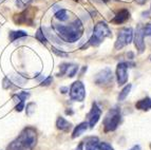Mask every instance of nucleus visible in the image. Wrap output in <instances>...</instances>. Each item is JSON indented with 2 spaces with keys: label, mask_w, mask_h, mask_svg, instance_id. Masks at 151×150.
<instances>
[{
  "label": "nucleus",
  "mask_w": 151,
  "mask_h": 150,
  "mask_svg": "<svg viewBox=\"0 0 151 150\" xmlns=\"http://www.w3.org/2000/svg\"><path fill=\"white\" fill-rule=\"evenodd\" d=\"M144 32H143V27L141 25H137V28L135 30V34H134V45H135L136 49L139 50V53H143L145 51V43H144Z\"/></svg>",
  "instance_id": "10"
},
{
  "label": "nucleus",
  "mask_w": 151,
  "mask_h": 150,
  "mask_svg": "<svg viewBox=\"0 0 151 150\" xmlns=\"http://www.w3.org/2000/svg\"><path fill=\"white\" fill-rule=\"evenodd\" d=\"M29 96H30V93L27 92V91H22V92L14 95V96H13V98H14V100H17L18 103H24V100H27Z\"/></svg>",
  "instance_id": "20"
},
{
  "label": "nucleus",
  "mask_w": 151,
  "mask_h": 150,
  "mask_svg": "<svg viewBox=\"0 0 151 150\" xmlns=\"http://www.w3.org/2000/svg\"><path fill=\"white\" fill-rule=\"evenodd\" d=\"M122 120L121 110L119 108H112L107 112L104 118V129L105 132H111L117 129Z\"/></svg>",
  "instance_id": "4"
},
{
  "label": "nucleus",
  "mask_w": 151,
  "mask_h": 150,
  "mask_svg": "<svg viewBox=\"0 0 151 150\" xmlns=\"http://www.w3.org/2000/svg\"><path fill=\"white\" fill-rule=\"evenodd\" d=\"M53 28L57 33V35L63 41H67V43H75V41H77L83 36V25L81 19H75L69 25L54 23Z\"/></svg>",
  "instance_id": "1"
},
{
  "label": "nucleus",
  "mask_w": 151,
  "mask_h": 150,
  "mask_svg": "<svg viewBox=\"0 0 151 150\" xmlns=\"http://www.w3.org/2000/svg\"><path fill=\"white\" fill-rule=\"evenodd\" d=\"M112 80H113V74L110 68H105L101 72H98L94 78V81L98 86H108L112 83Z\"/></svg>",
  "instance_id": "7"
},
{
  "label": "nucleus",
  "mask_w": 151,
  "mask_h": 150,
  "mask_svg": "<svg viewBox=\"0 0 151 150\" xmlns=\"http://www.w3.org/2000/svg\"><path fill=\"white\" fill-rule=\"evenodd\" d=\"M129 63H119L116 68V78H117V83L119 86H123L127 83L128 80V73H127V68Z\"/></svg>",
  "instance_id": "9"
},
{
  "label": "nucleus",
  "mask_w": 151,
  "mask_h": 150,
  "mask_svg": "<svg viewBox=\"0 0 151 150\" xmlns=\"http://www.w3.org/2000/svg\"><path fill=\"white\" fill-rule=\"evenodd\" d=\"M32 108H35V104L30 103L28 106H27V114H28V115H31L33 111L35 110V109H32Z\"/></svg>",
  "instance_id": "28"
},
{
  "label": "nucleus",
  "mask_w": 151,
  "mask_h": 150,
  "mask_svg": "<svg viewBox=\"0 0 151 150\" xmlns=\"http://www.w3.org/2000/svg\"><path fill=\"white\" fill-rule=\"evenodd\" d=\"M37 143V133L33 127L24 128L15 141L8 146L6 150H33Z\"/></svg>",
  "instance_id": "2"
},
{
  "label": "nucleus",
  "mask_w": 151,
  "mask_h": 150,
  "mask_svg": "<svg viewBox=\"0 0 151 150\" xmlns=\"http://www.w3.org/2000/svg\"><path fill=\"white\" fill-rule=\"evenodd\" d=\"M25 36H28V34H27L24 31H12V32H10L9 37H10L11 41H15L18 38L25 37Z\"/></svg>",
  "instance_id": "18"
},
{
  "label": "nucleus",
  "mask_w": 151,
  "mask_h": 150,
  "mask_svg": "<svg viewBox=\"0 0 151 150\" xmlns=\"http://www.w3.org/2000/svg\"><path fill=\"white\" fill-rule=\"evenodd\" d=\"M135 108L139 110L143 111H148L151 109V98L150 97H145L143 100H139L137 103L135 104Z\"/></svg>",
  "instance_id": "15"
},
{
  "label": "nucleus",
  "mask_w": 151,
  "mask_h": 150,
  "mask_svg": "<svg viewBox=\"0 0 151 150\" xmlns=\"http://www.w3.org/2000/svg\"><path fill=\"white\" fill-rule=\"evenodd\" d=\"M98 138L89 136L83 141V144L86 145V150H98Z\"/></svg>",
  "instance_id": "13"
},
{
  "label": "nucleus",
  "mask_w": 151,
  "mask_h": 150,
  "mask_svg": "<svg viewBox=\"0 0 151 150\" xmlns=\"http://www.w3.org/2000/svg\"><path fill=\"white\" fill-rule=\"evenodd\" d=\"M101 108L98 107L96 103H93V105H92V109H91V111L88 113V118H89L88 125H89V127L93 128L94 126L96 125V123L98 122V120H99V118H101Z\"/></svg>",
  "instance_id": "11"
},
{
  "label": "nucleus",
  "mask_w": 151,
  "mask_h": 150,
  "mask_svg": "<svg viewBox=\"0 0 151 150\" xmlns=\"http://www.w3.org/2000/svg\"><path fill=\"white\" fill-rule=\"evenodd\" d=\"M98 150H114V149L109 143L99 142L98 143Z\"/></svg>",
  "instance_id": "24"
},
{
  "label": "nucleus",
  "mask_w": 151,
  "mask_h": 150,
  "mask_svg": "<svg viewBox=\"0 0 151 150\" xmlns=\"http://www.w3.org/2000/svg\"><path fill=\"white\" fill-rule=\"evenodd\" d=\"M52 51H53L54 53H55L57 56H60V57H69V53H65L63 52V51H59L58 49H56L55 47H52Z\"/></svg>",
  "instance_id": "26"
},
{
  "label": "nucleus",
  "mask_w": 151,
  "mask_h": 150,
  "mask_svg": "<svg viewBox=\"0 0 151 150\" xmlns=\"http://www.w3.org/2000/svg\"><path fill=\"white\" fill-rule=\"evenodd\" d=\"M75 150H83V142L79 143V145H78V147Z\"/></svg>",
  "instance_id": "31"
},
{
  "label": "nucleus",
  "mask_w": 151,
  "mask_h": 150,
  "mask_svg": "<svg viewBox=\"0 0 151 150\" xmlns=\"http://www.w3.org/2000/svg\"><path fill=\"white\" fill-rule=\"evenodd\" d=\"M88 126H89L88 123H86V122L81 123L79 125L76 126L73 133H72V138H78V136H81V135L88 129Z\"/></svg>",
  "instance_id": "16"
},
{
  "label": "nucleus",
  "mask_w": 151,
  "mask_h": 150,
  "mask_svg": "<svg viewBox=\"0 0 151 150\" xmlns=\"http://www.w3.org/2000/svg\"><path fill=\"white\" fill-rule=\"evenodd\" d=\"M35 37L38 41H40V43H43V45H45V43H48V39H47V37H45V34L42 33V29L41 28H39L37 30V32H36V34H35Z\"/></svg>",
  "instance_id": "22"
},
{
  "label": "nucleus",
  "mask_w": 151,
  "mask_h": 150,
  "mask_svg": "<svg viewBox=\"0 0 151 150\" xmlns=\"http://www.w3.org/2000/svg\"><path fill=\"white\" fill-rule=\"evenodd\" d=\"M68 67H69V63H61V65L59 66V73H58V76H63V75H65V72H67Z\"/></svg>",
  "instance_id": "25"
},
{
  "label": "nucleus",
  "mask_w": 151,
  "mask_h": 150,
  "mask_svg": "<svg viewBox=\"0 0 151 150\" xmlns=\"http://www.w3.org/2000/svg\"><path fill=\"white\" fill-rule=\"evenodd\" d=\"M130 18V12L126 9H123L119 12H117L114 18L111 20V22L114 23V25H122V23L126 22L127 20Z\"/></svg>",
  "instance_id": "12"
},
{
  "label": "nucleus",
  "mask_w": 151,
  "mask_h": 150,
  "mask_svg": "<svg viewBox=\"0 0 151 150\" xmlns=\"http://www.w3.org/2000/svg\"><path fill=\"white\" fill-rule=\"evenodd\" d=\"M23 108H24V103H18L17 106H16V110L20 112V111L22 110Z\"/></svg>",
  "instance_id": "30"
},
{
  "label": "nucleus",
  "mask_w": 151,
  "mask_h": 150,
  "mask_svg": "<svg viewBox=\"0 0 151 150\" xmlns=\"http://www.w3.org/2000/svg\"><path fill=\"white\" fill-rule=\"evenodd\" d=\"M144 36H151V23H147L143 28Z\"/></svg>",
  "instance_id": "27"
},
{
  "label": "nucleus",
  "mask_w": 151,
  "mask_h": 150,
  "mask_svg": "<svg viewBox=\"0 0 151 150\" xmlns=\"http://www.w3.org/2000/svg\"><path fill=\"white\" fill-rule=\"evenodd\" d=\"M70 97L75 102H83L86 97V89L81 80L74 81L70 88Z\"/></svg>",
  "instance_id": "6"
},
{
  "label": "nucleus",
  "mask_w": 151,
  "mask_h": 150,
  "mask_svg": "<svg viewBox=\"0 0 151 150\" xmlns=\"http://www.w3.org/2000/svg\"><path fill=\"white\" fill-rule=\"evenodd\" d=\"M22 1H23V2L25 3V2H28V1H30V0H22Z\"/></svg>",
  "instance_id": "35"
},
{
  "label": "nucleus",
  "mask_w": 151,
  "mask_h": 150,
  "mask_svg": "<svg viewBox=\"0 0 151 150\" xmlns=\"http://www.w3.org/2000/svg\"><path fill=\"white\" fill-rule=\"evenodd\" d=\"M55 17L56 19H58L59 21H67L69 19L68 12L65 9H59L58 11H56L55 13Z\"/></svg>",
  "instance_id": "17"
},
{
  "label": "nucleus",
  "mask_w": 151,
  "mask_h": 150,
  "mask_svg": "<svg viewBox=\"0 0 151 150\" xmlns=\"http://www.w3.org/2000/svg\"><path fill=\"white\" fill-rule=\"evenodd\" d=\"M150 147H151V144H150Z\"/></svg>",
  "instance_id": "36"
},
{
  "label": "nucleus",
  "mask_w": 151,
  "mask_h": 150,
  "mask_svg": "<svg viewBox=\"0 0 151 150\" xmlns=\"http://www.w3.org/2000/svg\"><path fill=\"white\" fill-rule=\"evenodd\" d=\"M111 36H112V33H111V30L109 29L108 25L104 21H101L94 27L93 34L89 39V45L97 47L103 43V40L105 38L111 37Z\"/></svg>",
  "instance_id": "3"
},
{
  "label": "nucleus",
  "mask_w": 151,
  "mask_h": 150,
  "mask_svg": "<svg viewBox=\"0 0 151 150\" xmlns=\"http://www.w3.org/2000/svg\"><path fill=\"white\" fill-rule=\"evenodd\" d=\"M11 78H12V80L16 84V85H19V86L24 85V83L27 81V79L19 74H12L11 75Z\"/></svg>",
  "instance_id": "21"
},
{
  "label": "nucleus",
  "mask_w": 151,
  "mask_h": 150,
  "mask_svg": "<svg viewBox=\"0 0 151 150\" xmlns=\"http://www.w3.org/2000/svg\"><path fill=\"white\" fill-rule=\"evenodd\" d=\"M133 39V29L132 28H123L119 32L117 39L115 41L114 48L115 50H121L125 45H129Z\"/></svg>",
  "instance_id": "5"
},
{
  "label": "nucleus",
  "mask_w": 151,
  "mask_h": 150,
  "mask_svg": "<svg viewBox=\"0 0 151 150\" xmlns=\"http://www.w3.org/2000/svg\"><path fill=\"white\" fill-rule=\"evenodd\" d=\"M56 127H57V129H59V130L68 132V131L71 130V128H72V124L60 116V118H58L57 120H56Z\"/></svg>",
  "instance_id": "14"
},
{
  "label": "nucleus",
  "mask_w": 151,
  "mask_h": 150,
  "mask_svg": "<svg viewBox=\"0 0 151 150\" xmlns=\"http://www.w3.org/2000/svg\"><path fill=\"white\" fill-rule=\"evenodd\" d=\"M35 15L34 9H28L24 12L18 14L14 17V21L18 25H33V17Z\"/></svg>",
  "instance_id": "8"
},
{
  "label": "nucleus",
  "mask_w": 151,
  "mask_h": 150,
  "mask_svg": "<svg viewBox=\"0 0 151 150\" xmlns=\"http://www.w3.org/2000/svg\"><path fill=\"white\" fill-rule=\"evenodd\" d=\"M135 1H136V3H139V4H144L147 0H135Z\"/></svg>",
  "instance_id": "33"
},
{
  "label": "nucleus",
  "mask_w": 151,
  "mask_h": 150,
  "mask_svg": "<svg viewBox=\"0 0 151 150\" xmlns=\"http://www.w3.org/2000/svg\"><path fill=\"white\" fill-rule=\"evenodd\" d=\"M60 91H61V93H67L68 88H60Z\"/></svg>",
  "instance_id": "34"
},
{
  "label": "nucleus",
  "mask_w": 151,
  "mask_h": 150,
  "mask_svg": "<svg viewBox=\"0 0 151 150\" xmlns=\"http://www.w3.org/2000/svg\"><path fill=\"white\" fill-rule=\"evenodd\" d=\"M52 81H53V78L51 77V76H49L48 78H45V80H42L41 86H49L50 84H52Z\"/></svg>",
  "instance_id": "29"
},
{
  "label": "nucleus",
  "mask_w": 151,
  "mask_h": 150,
  "mask_svg": "<svg viewBox=\"0 0 151 150\" xmlns=\"http://www.w3.org/2000/svg\"><path fill=\"white\" fill-rule=\"evenodd\" d=\"M150 60H151V57H150Z\"/></svg>",
  "instance_id": "37"
},
{
  "label": "nucleus",
  "mask_w": 151,
  "mask_h": 150,
  "mask_svg": "<svg viewBox=\"0 0 151 150\" xmlns=\"http://www.w3.org/2000/svg\"><path fill=\"white\" fill-rule=\"evenodd\" d=\"M131 88H132V86H131V84H129V85H127L126 87L124 88L123 90L119 92V102H123V100L128 96V94L130 93Z\"/></svg>",
  "instance_id": "19"
},
{
  "label": "nucleus",
  "mask_w": 151,
  "mask_h": 150,
  "mask_svg": "<svg viewBox=\"0 0 151 150\" xmlns=\"http://www.w3.org/2000/svg\"><path fill=\"white\" fill-rule=\"evenodd\" d=\"M77 71H78L77 66L69 63V67H68V69H67V72H65V74L68 75L69 77H73V76H75L76 73H77Z\"/></svg>",
  "instance_id": "23"
},
{
  "label": "nucleus",
  "mask_w": 151,
  "mask_h": 150,
  "mask_svg": "<svg viewBox=\"0 0 151 150\" xmlns=\"http://www.w3.org/2000/svg\"><path fill=\"white\" fill-rule=\"evenodd\" d=\"M129 150H142V149H141V147H139V145H135V146H133V147L131 148V149H129Z\"/></svg>",
  "instance_id": "32"
}]
</instances>
